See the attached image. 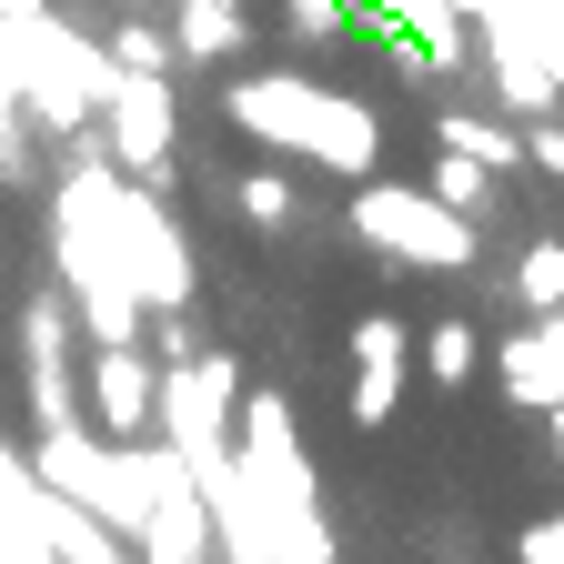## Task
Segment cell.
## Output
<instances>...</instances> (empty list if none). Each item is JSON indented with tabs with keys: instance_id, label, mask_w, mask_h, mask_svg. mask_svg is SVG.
Returning <instances> with one entry per match:
<instances>
[{
	"instance_id": "6da1fadb",
	"label": "cell",
	"mask_w": 564,
	"mask_h": 564,
	"mask_svg": "<svg viewBox=\"0 0 564 564\" xmlns=\"http://www.w3.org/2000/svg\"><path fill=\"white\" fill-rule=\"evenodd\" d=\"M223 111L262 141H282V152H303L313 172H343V182H364L383 162V121L364 91H313V82H242L223 91Z\"/></svg>"
},
{
	"instance_id": "7a4b0ae2",
	"label": "cell",
	"mask_w": 564,
	"mask_h": 564,
	"mask_svg": "<svg viewBox=\"0 0 564 564\" xmlns=\"http://www.w3.org/2000/svg\"><path fill=\"white\" fill-rule=\"evenodd\" d=\"M352 232H364L383 262H423V272H464V262H474V223H464V212H444L434 192L364 182V192H352Z\"/></svg>"
},
{
	"instance_id": "3957f363",
	"label": "cell",
	"mask_w": 564,
	"mask_h": 564,
	"mask_svg": "<svg viewBox=\"0 0 564 564\" xmlns=\"http://www.w3.org/2000/svg\"><path fill=\"white\" fill-rule=\"evenodd\" d=\"M101 152L121 162V182H172V152H182V101H172V70H121L111 101H101Z\"/></svg>"
},
{
	"instance_id": "277c9868",
	"label": "cell",
	"mask_w": 564,
	"mask_h": 564,
	"mask_svg": "<svg viewBox=\"0 0 564 564\" xmlns=\"http://www.w3.org/2000/svg\"><path fill=\"white\" fill-rule=\"evenodd\" d=\"M232 403H242V364L202 352V364H162V444H182V464H223L232 454Z\"/></svg>"
},
{
	"instance_id": "5b68a950",
	"label": "cell",
	"mask_w": 564,
	"mask_h": 564,
	"mask_svg": "<svg viewBox=\"0 0 564 564\" xmlns=\"http://www.w3.org/2000/svg\"><path fill=\"white\" fill-rule=\"evenodd\" d=\"M121 282L141 293V313H192V242L152 202V182H121Z\"/></svg>"
},
{
	"instance_id": "8992f818",
	"label": "cell",
	"mask_w": 564,
	"mask_h": 564,
	"mask_svg": "<svg viewBox=\"0 0 564 564\" xmlns=\"http://www.w3.org/2000/svg\"><path fill=\"white\" fill-rule=\"evenodd\" d=\"M91 423L111 444H152L162 434V364L141 343H101V364H91Z\"/></svg>"
},
{
	"instance_id": "52a82bcc",
	"label": "cell",
	"mask_w": 564,
	"mask_h": 564,
	"mask_svg": "<svg viewBox=\"0 0 564 564\" xmlns=\"http://www.w3.org/2000/svg\"><path fill=\"white\" fill-rule=\"evenodd\" d=\"M61 333H70L61 303H31V313H21V364H31V413H41V434L82 423V413H70V393H61Z\"/></svg>"
},
{
	"instance_id": "ba28073f",
	"label": "cell",
	"mask_w": 564,
	"mask_h": 564,
	"mask_svg": "<svg viewBox=\"0 0 564 564\" xmlns=\"http://www.w3.org/2000/svg\"><path fill=\"white\" fill-rule=\"evenodd\" d=\"M494 373H505V393H514L524 413H554V403H564V352L544 343V323H534V333H505Z\"/></svg>"
},
{
	"instance_id": "9c48e42d",
	"label": "cell",
	"mask_w": 564,
	"mask_h": 564,
	"mask_svg": "<svg viewBox=\"0 0 564 564\" xmlns=\"http://www.w3.org/2000/svg\"><path fill=\"white\" fill-rule=\"evenodd\" d=\"M434 141H444V152H464V162H484V172H524V131L484 121V111H444Z\"/></svg>"
},
{
	"instance_id": "30bf717a",
	"label": "cell",
	"mask_w": 564,
	"mask_h": 564,
	"mask_svg": "<svg viewBox=\"0 0 564 564\" xmlns=\"http://www.w3.org/2000/svg\"><path fill=\"white\" fill-rule=\"evenodd\" d=\"M474 364H484V333H474L464 313L423 323V373H434V383H474Z\"/></svg>"
},
{
	"instance_id": "8fae6325",
	"label": "cell",
	"mask_w": 564,
	"mask_h": 564,
	"mask_svg": "<svg viewBox=\"0 0 564 564\" xmlns=\"http://www.w3.org/2000/svg\"><path fill=\"white\" fill-rule=\"evenodd\" d=\"M514 303H524V313H564V242H524V262H514Z\"/></svg>"
},
{
	"instance_id": "7c38bea8",
	"label": "cell",
	"mask_w": 564,
	"mask_h": 564,
	"mask_svg": "<svg viewBox=\"0 0 564 564\" xmlns=\"http://www.w3.org/2000/svg\"><path fill=\"white\" fill-rule=\"evenodd\" d=\"M423 192H434L444 212H464V223H484V202H494V172H484V162H464V152H444Z\"/></svg>"
},
{
	"instance_id": "4fadbf2b",
	"label": "cell",
	"mask_w": 564,
	"mask_h": 564,
	"mask_svg": "<svg viewBox=\"0 0 564 564\" xmlns=\"http://www.w3.org/2000/svg\"><path fill=\"white\" fill-rule=\"evenodd\" d=\"M232 202H242V223H252V232H282V223L303 212V192L282 182V172H242V182H232Z\"/></svg>"
},
{
	"instance_id": "5bb4252c",
	"label": "cell",
	"mask_w": 564,
	"mask_h": 564,
	"mask_svg": "<svg viewBox=\"0 0 564 564\" xmlns=\"http://www.w3.org/2000/svg\"><path fill=\"white\" fill-rule=\"evenodd\" d=\"M352 373H403V323L393 313H364V323H352Z\"/></svg>"
},
{
	"instance_id": "9a60e30c",
	"label": "cell",
	"mask_w": 564,
	"mask_h": 564,
	"mask_svg": "<svg viewBox=\"0 0 564 564\" xmlns=\"http://www.w3.org/2000/svg\"><path fill=\"white\" fill-rule=\"evenodd\" d=\"M182 51H192V61L242 51V11H182Z\"/></svg>"
},
{
	"instance_id": "2e32d148",
	"label": "cell",
	"mask_w": 564,
	"mask_h": 564,
	"mask_svg": "<svg viewBox=\"0 0 564 564\" xmlns=\"http://www.w3.org/2000/svg\"><path fill=\"white\" fill-rule=\"evenodd\" d=\"M393 413H403V373H352V423L364 434H383Z\"/></svg>"
},
{
	"instance_id": "e0dca14e",
	"label": "cell",
	"mask_w": 564,
	"mask_h": 564,
	"mask_svg": "<svg viewBox=\"0 0 564 564\" xmlns=\"http://www.w3.org/2000/svg\"><path fill=\"white\" fill-rule=\"evenodd\" d=\"M111 61H121V70H172V41H162L152 21H121V31H111Z\"/></svg>"
},
{
	"instance_id": "ac0fdd59",
	"label": "cell",
	"mask_w": 564,
	"mask_h": 564,
	"mask_svg": "<svg viewBox=\"0 0 564 564\" xmlns=\"http://www.w3.org/2000/svg\"><path fill=\"white\" fill-rule=\"evenodd\" d=\"M282 21H293L303 41H343L352 31V0H282Z\"/></svg>"
},
{
	"instance_id": "d6986e66",
	"label": "cell",
	"mask_w": 564,
	"mask_h": 564,
	"mask_svg": "<svg viewBox=\"0 0 564 564\" xmlns=\"http://www.w3.org/2000/svg\"><path fill=\"white\" fill-rule=\"evenodd\" d=\"M524 172H554V182H564V121H554V111L524 121Z\"/></svg>"
},
{
	"instance_id": "ffe728a7",
	"label": "cell",
	"mask_w": 564,
	"mask_h": 564,
	"mask_svg": "<svg viewBox=\"0 0 564 564\" xmlns=\"http://www.w3.org/2000/svg\"><path fill=\"white\" fill-rule=\"evenodd\" d=\"M514 564H564V514H534L514 534Z\"/></svg>"
},
{
	"instance_id": "44dd1931",
	"label": "cell",
	"mask_w": 564,
	"mask_h": 564,
	"mask_svg": "<svg viewBox=\"0 0 564 564\" xmlns=\"http://www.w3.org/2000/svg\"><path fill=\"white\" fill-rule=\"evenodd\" d=\"M0 21H11V31L21 21H51V0H0Z\"/></svg>"
},
{
	"instance_id": "7402d4cb",
	"label": "cell",
	"mask_w": 564,
	"mask_h": 564,
	"mask_svg": "<svg viewBox=\"0 0 564 564\" xmlns=\"http://www.w3.org/2000/svg\"><path fill=\"white\" fill-rule=\"evenodd\" d=\"M534 323H544V343H554V352H564V313H534Z\"/></svg>"
},
{
	"instance_id": "603a6c76",
	"label": "cell",
	"mask_w": 564,
	"mask_h": 564,
	"mask_svg": "<svg viewBox=\"0 0 564 564\" xmlns=\"http://www.w3.org/2000/svg\"><path fill=\"white\" fill-rule=\"evenodd\" d=\"M182 11H242V0H182Z\"/></svg>"
},
{
	"instance_id": "cb8c5ba5",
	"label": "cell",
	"mask_w": 564,
	"mask_h": 564,
	"mask_svg": "<svg viewBox=\"0 0 564 564\" xmlns=\"http://www.w3.org/2000/svg\"><path fill=\"white\" fill-rule=\"evenodd\" d=\"M544 423H554V454H564V403H554V413H544Z\"/></svg>"
}]
</instances>
